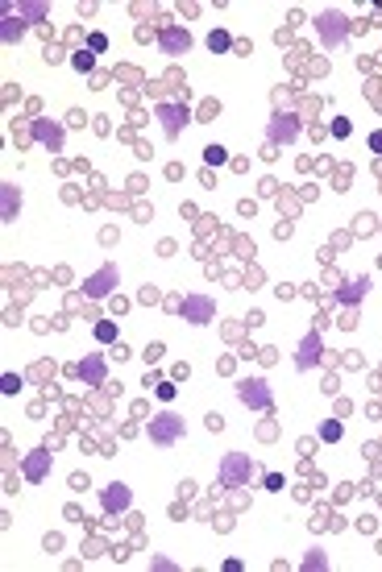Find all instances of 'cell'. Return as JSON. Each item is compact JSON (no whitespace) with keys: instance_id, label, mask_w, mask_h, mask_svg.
Here are the masks:
<instances>
[{"instance_id":"cell-1","label":"cell","mask_w":382,"mask_h":572,"mask_svg":"<svg viewBox=\"0 0 382 572\" xmlns=\"http://www.w3.org/2000/svg\"><path fill=\"white\" fill-rule=\"evenodd\" d=\"M316 34H320V46H324V50H336V46L349 38V17H345L341 8L316 13Z\"/></svg>"},{"instance_id":"cell-2","label":"cell","mask_w":382,"mask_h":572,"mask_svg":"<svg viewBox=\"0 0 382 572\" xmlns=\"http://www.w3.org/2000/svg\"><path fill=\"white\" fill-rule=\"evenodd\" d=\"M150 444H158V448H171V444L183 440V415H175V411H162V415H150Z\"/></svg>"},{"instance_id":"cell-3","label":"cell","mask_w":382,"mask_h":572,"mask_svg":"<svg viewBox=\"0 0 382 572\" xmlns=\"http://www.w3.org/2000/svg\"><path fill=\"white\" fill-rule=\"evenodd\" d=\"M216 477L225 489H237V485H249L253 477V460L245 456V452H225L220 456V469H216Z\"/></svg>"},{"instance_id":"cell-4","label":"cell","mask_w":382,"mask_h":572,"mask_svg":"<svg viewBox=\"0 0 382 572\" xmlns=\"http://www.w3.org/2000/svg\"><path fill=\"white\" fill-rule=\"evenodd\" d=\"M237 398L249 406V411H275L270 386H266L262 378H241V382H237Z\"/></svg>"},{"instance_id":"cell-5","label":"cell","mask_w":382,"mask_h":572,"mask_svg":"<svg viewBox=\"0 0 382 572\" xmlns=\"http://www.w3.org/2000/svg\"><path fill=\"white\" fill-rule=\"evenodd\" d=\"M117 282H121V274H117V265L108 262V265H100L92 278L84 282V295H88V299H104V295H112V286H117Z\"/></svg>"},{"instance_id":"cell-6","label":"cell","mask_w":382,"mask_h":572,"mask_svg":"<svg viewBox=\"0 0 382 572\" xmlns=\"http://www.w3.org/2000/svg\"><path fill=\"white\" fill-rule=\"evenodd\" d=\"M183 319L187 324H212L216 319V299L212 295H187L183 299Z\"/></svg>"},{"instance_id":"cell-7","label":"cell","mask_w":382,"mask_h":572,"mask_svg":"<svg viewBox=\"0 0 382 572\" xmlns=\"http://www.w3.org/2000/svg\"><path fill=\"white\" fill-rule=\"evenodd\" d=\"M266 137H270V145H291V141L299 137V117H295V112H279V117L266 125Z\"/></svg>"},{"instance_id":"cell-8","label":"cell","mask_w":382,"mask_h":572,"mask_svg":"<svg viewBox=\"0 0 382 572\" xmlns=\"http://www.w3.org/2000/svg\"><path fill=\"white\" fill-rule=\"evenodd\" d=\"M320 352H324V345H320V328H312V332L299 340V349H295V369L308 373V369L320 361Z\"/></svg>"},{"instance_id":"cell-9","label":"cell","mask_w":382,"mask_h":572,"mask_svg":"<svg viewBox=\"0 0 382 572\" xmlns=\"http://www.w3.org/2000/svg\"><path fill=\"white\" fill-rule=\"evenodd\" d=\"M50 465H54L50 448H34V452H25V460H21V477H25V481H42V477H50Z\"/></svg>"},{"instance_id":"cell-10","label":"cell","mask_w":382,"mask_h":572,"mask_svg":"<svg viewBox=\"0 0 382 572\" xmlns=\"http://www.w3.org/2000/svg\"><path fill=\"white\" fill-rule=\"evenodd\" d=\"M129 502H133V489H129L125 481L104 485V493H100V506H104L108 514H125V510H129Z\"/></svg>"},{"instance_id":"cell-11","label":"cell","mask_w":382,"mask_h":572,"mask_svg":"<svg viewBox=\"0 0 382 572\" xmlns=\"http://www.w3.org/2000/svg\"><path fill=\"white\" fill-rule=\"evenodd\" d=\"M75 369H79L75 378H84V386H108V365H104V357H100V352H88Z\"/></svg>"},{"instance_id":"cell-12","label":"cell","mask_w":382,"mask_h":572,"mask_svg":"<svg viewBox=\"0 0 382 572\" xmlns=\"http://www.w3.org/2000/svg\"><path fill=\"white\" fill-rule=\"evenodd\" d=\"M158 121H162V133H166V137H179L183 125H187V108H183V104H158Z\"/></svg>"},{"instance_id":"cell-13","label":"cell","mask_w":382,"mask_h":572,"mask_svg":"<svg viewBox=\"0 0 382 572\" xmlns=\"http://www.w3.org/2000/svg\"><path fill=\"white\" fill-rule=\"evenodd\" d=\"M158 46H162V54L179 58V54H187V50H191V34H187V29H179V25H171V29H162V34H158Z\"/></svg>"},{"instance_id":"cell-14","label":"cell","mask_w":382,"mask_h":572,"mask_svg":"<svg viewBox=\"0 0 382 572\" xmlns=\"http://www.w3.org/2000/svg\"><path fill=\"white\" fill-rule=\"evenodd\" d=\"M366 291H370V278H366V274H357V278H349L345 286H336V299H341L345 307H357V303L366 299Z\"/></svg>"},{"instance_id":"cell-15","label":"cell","mask_w":382,"mask_h":572,"mask_svg":"<svg viewBox=\"0 0 382 572\" xmlns=\"http://www.w3.org/2000/svg\"><path fill=\"white\" fill-rule=\"evenodd\" d=\"M34 137L46 145L50 154L62 149V125H58V121H34Z\"/></svg>"},{"instance_id":"cell-16","label":"cell","mask_w":382,"mask_h":572,"mask_svg":"<svg viewBox=\"0 0 382 572\" xmlns=\"http://www.w3.org/2000/svg\"><path fill=\"white\" fill-rule=\"evenodd\" d=\"M21 38H25V21H21V17H4V21H0V42L17 46Z\"/></svg>"},{"instance_id":"cell-17","label":"cell","mask_w":382,"mask_h":572,"mask_svg":"<svg viewBox=\"0 0 382 572\" xmlns=\"http://www.w3.org/2000/svg\"><path fill=\"white\" fill-rule=\"evenodd\" d=\"M0 195H4L0 216H4V220H13V216H17V208H21V195H17V187H13V182H4V187H0Z\"/></svg>"},{"instance_id":"cell-18","label":"cell","mask_w":382,"mask_h":572,"mask_svg":"<svg viewBox=\"0 0 382 572\" xmlns=\"http://www.w3.org/2000/svg\"><path fill=\"white\" fill-rule=\"evenodd\" d=\"M50 13V4H42V0H25V4H17V17L21 21H42Z\"/></svg>"},{"instance_id":"cell-19","label":"cell","mask_w":382,"mask_h":572,"mask_svg":"<svg viewBox=\"0 0 382 572\" xmlns=\"http://www.w3.org/2000/svg\"><path fill=\"white\" fill-rule=\"evenodd\" d=\"M71 67L88 75V71H96V54H92V50H75V54H71Z\"/></svg>"},{"instance_id":"cell-20","label":"cell","mask_w":382,"mask_h":572,"mask_svg":"<svg viewBox=\"0 0 382 572\" xmlns=\"http://www.w3.org/2000/svg\"><path fill=\"white\" fill-rule=\"evenodd\" d=\"M96 340H100V345H117V324H112V319H100V324H96Z\"/></svg>"},{"instance_id":"cell-21","label":"cell","mask_w":382,"mask_h":572,"mask_svg":"<svg viewBox=\"0 0 382 572\" xmlns=\"http://www.w3.org/2000/svg\"><path fill=\"white\" fill-rule=\"evenodd\" d=\"M229 46H233V38H229L225 29H212V34H208V50H212V54H220V50H229Z\"/></svg>"},{"instance_id":"cell-22","label":"cell","mask_w":382,"mask_h":572,"mask_svg":"<svg viewBox=\"0 0 382 572\" xmlns=\"http://www.w3.org/2000/svg\"><path fill=\"white\" fill-rule=\"evenodd\" d=\"M204 158H208V166H220V162H229V149L225 145H208Z\"/></svg>"},{"instance_id":"cell-23","label":"cell","mask_w":382,"mask_h":572,"mask_svg":"<svg viewBox=\"0 0 382 572\" xmlns=\"http://www.w3.org/2000/svg\"><path fill=\"white\" fill-rule=\"evenodd\" d=\"M320 440H324V444H336V440H341V423H336V419L320 423Z\"/></svg>"},{"instance_id":"cell-24","label":"cell","mask_w":382,"mask_h":572,"mask_svg":"<svg viewBox=\"0 0 382 572\" xmlns=\"http://www.w3.org/2000/svg\"><path fill=\"white\" fill-rule=\"evenodd\" d=\"M21 386H25V382H21L17 373H4V378H0V390H4V394H17Z\"/></svg>"},{"instance_id":"cell-25","label":"cell","mask_w":382,"mask_h":572,"mask_svg":"<svg viewBox=\"0 0 382 572\" xmlns=\"http://www.w3.org/2000/svg\"><path fill=\"white\" fill-rule=\"evenodd\" d=\"M154 394L162 398V402H175V394H179V390H175L171 382H158V386H154Z\"/></svg>"},{"instance_id":"cell-26","label":"cell","mask_w":382,"mask_h":572,"mask_svg":"<svg viewBox=\"0 0 382 572\" xmlns=\"http://www.w3.org/2000/svg\"><path fill=\"white\" fill-rule=\"evenodd\" d=\"M88 50H92V54H104V50H108V38H104V34H92V38H88Z\"/></svg>"},{"instance_id":"cell-27","label":"cell","mask_w":382,"mask_h":572,"mask_svg":"<svg viewBox=\"0 0 382 572\" xmlns=\"http://www.w3.org/2000/svg\"><path fill=\"white\" fill-rule=\"evenodd\" d=\"M324 564H329V556H324V552H312V556L303 560V568H324Z\"/></svg>"},{"instance_id":"cell-28","label":"cell","mask_w":382,"mask_h":572,"mask_svg":"<svg viewBox=\"0 0 382 572\" xmlns=\"http://www.w3.org/2000/svg\"><path fill=\"white\" fill-rule=\"evenodd\" d=\"M283 473H266V489H270V493H279V489H283Z\"/></svg>"},{"instance_id":"cell-29","label":"cell","mask_w":382,"mask_h":572,"mask_svg":"<svg viewBox=\"0 0 382 572\" xmlns=\"http://www.w3.org/2000/svg\"><path fill=\"white\" fill-rule=\"evenodd\" d=\"M349 129H353V125H349V121H345V117H341V121H333V137H349Z\"/></svg>"},{"instance_id":"cell-30","label":"cell","mask_w":382,"mask_h":572,"mask_svg":"<svg viewBox=\"0 0 382 572\" xmlns=\"http://www.w3.org/2000/svg\"><path fill=\"white\" fill-rule=\"evenodd\" d=\"M336 324H341V328H353V324H357V307H345V315H341Z\"/></svg>"},{"instance_id":"cell-31","label":"cell","mask_w":382,"mask_h":572,"mask_svg":"<svg viewBox=\"0 0 382 572\" xmlns=\"http://www.w3.org/2000/svg\"><path fill=\"white\" fill-rule=\"evenodd\" d=\"M71 489H75V493H84V489H88V477H84V473H75V477H71Z\"/></svg>"},{"instance_id":"cell-32","label":"cell","mask_w":382,"mask_h":572,"mask_svg":"<svg viewBox=\"0 0 382 572\" xmlns=\"http://www.w3.org/2000/svg\"><path fill=\"white\" fill-rule=\"evenodd\" d=\"M158 357H162V345H150V349H145V361H150V365H154Z\"/></svg>"},{"instance_id":"cell-33","label":"cell","mask_w":382,"mask_h":572,"mask_svg":"<svg viewBox=\"0 0 382 572\" xmlns=\"http://www.w3.org/2000/svg\"><path fill=\"white\" fill-rule=\"evenodd\" d=\"M370 149H374V154H382V133H374V137H370Z\"/></svg>"}]
</instances>
